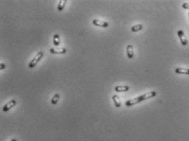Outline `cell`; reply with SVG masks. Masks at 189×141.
Masks as SVG:
<instances>
[{
    "instance_id": "8992f818",
    "label": "cell",
    "mask_w": 189,
    "mask_h": 141,
    "mask_svg": "<svg viewBox=\"0 0 189 141\" xmlns=\"http://www.w3.org/2000/svg\"><path fill=\"white\" fill-rule=\"evenodd\" d=\"M92 23L94 26H100V27H104V28H106L109 26V23L106 22V21H100V20H98V19H94L92 21Z\"/></svg>"
},
{
    "instance_id": "8fae6325",
    "label": "cell",
    "mask_w": 189,
    "mask_h": 141,
    "mask_svg": "<svg viewBox=\"0 0 189 141\" xmlns=\"http://www.w3.org/2000/svg\"><path fill=\"white\" fill-rule=\"evenodd\" d=\"M59 99H60V94H54V96H53L52 99H51V103L54 104V105L57 104L58 103V101H59Z\"/></svg>"
},
{
    "instance_id": "52a82bcc",
    "label": "cell",
    "mask_w": 189,
    "mask_h": 141,
    "mask_svg": "<svg viewBox=\"0 0 189 141\" xmlns=\"http://www.w3.org/2000/svg\"><path fill=\"white\" fill-rule=\"evenodd\" d=\"M175 72L177 74H180V75H189V69L188 68L178 67L175 69Z\"/></svg>"
},
{
    "instance_id": "6da1fadb",
    "label": "cell",
    "mask_w": 189,
    "mask_h": 141,
    "mask_svg": "<svg viewBox=\"0 0 189 141\" xmlns=\"http://www.w3.org/2000/svg\"><path fill=\"white\" fill-rule=\"evenodd\" d=\"M156 96V92L155 91H151L149 93H146V94H141V96H138L135 99H129L128 101H126L125 103V105L127 107H132L133 105H136L139 103L142 102V101H145L146 99H151L153 97H155Z\"/></svg>"
},
{
    "instance_id": "4fadbf2b",
    "label": "cell",
    "mask_w": 189,
    "mask_h": 141,
    "mask_svg": "<svg viewBox=\"0 0 189 141\" xmlns=\"http://www.w3.org/2000/svg\"><path fill=\"white\" fill-rule=\"evenodd\" d=\"M143 29V26L141 24H138V25H136V26H133L131 27V30L132 32H137L140 31Z\"/></svg>"
},
{
    "instance_id": "7a4b0ae2",
    "label": "cell",
    "mask_w": 189,
    "mask_h": 141,
    "mask_svg": "<svg viewBox=\"0 0 189 141\" xmlns=\"http://www.w3.org/2000/svg\"><path fill=\"white\" fill-rule=\"evenodd\" d=\"M44 56V53H43V52H39L38 53H37L36 56L34 57V58L30 62L29 65H28V67H29L30 68H34L36 66L38 63L41 60V58L43 57Z\"/></svg>"
},
{
    "instance_id": "ac0fdd59",
    "label": "cell",
    "mask_w": 189,
    "mask_h": 141,
    "mask_svg": "<svg viewBox=\"0 0 189 141\" xmlns=\"http://www.w3.org/2000/svg\"><path fill=\"white\" fill-rule=\"evenodd\" d=\"M188 17H189V12H188Z\"/></svg>"
},
{
    "instance_id": "9a60e30c",
    "label": "cell",
    "mask_w": 189,
    "mask_h": 141,
    "mask_svg": "<svg viewBox=\"0 0 189 141\" xmlns=\"http://www.w3.org/2000/svg\"><path fill=\"white\" fill-rule=\"evenodd\" d=\"M182 7L184 8V9H188L189 10V3H182Z\"/></svg>"
},
{
    "instance_id": "277c9868",
    "label": "cell",
    "mask_w": 189,
    "mask_h": 141,
    "mask_svg": "<svg viewBox=\"0 0 189 141\" xmlns=\"http://www.w3.org/2000/svg\"><path fill=\"white\" fill-rule=\"evenodd\" d=\"M178 38H179V40H180V42H181V43H182L183 46H185V45L188 44V40H187V37L185 36L184 32H183L182 30H179L178 31Z\"/></svg>"
},
{
    "instance_id": "5bb4252c",
    "label": "cell",
    "mask_w": 189,
    "mask_h": 141,
    "mask_svg": "<svg viewBox=\"0 0 189 141\" xmlns=\"http://www.w3.org/2000/svg\"><path fill=\"white\" fill-rule=\"evenodd\" d=\"M66 3H67L66 0H60V1H59L58 5V10L59 12H61V11L63 10V8H64V7H65L66 5Z\"/></svg>"
},
{
    "instance_id": "3957f363",
    "label": "cell",
    "mask_w": 189,
    "mask_h": 141,
    "mask_svg": "<svg viewBox=\"0 0 189 141\" xmlns=\"http://www.w3.org/2000/svg\"><path fill=\"white\" fill-rule=\"evenodd\" d=\"M17 104V101L15 99H12L9 102H7L5 105L3 107V112L6 113L7 111H9L10 109H12L15 105Z\"/></svg>"
},
{
    "instance_id": "ba28073f",
    "label": "cell",
    "mask_w": 189,
    "mask_h": 141,
    "mask_svg": "<svg viewBox=\"0 0 189 141\" xmlns=\"http://www.w3.org/2000/svg\"><path fill=\"white\" fill-rule=\"evenodd\" d=\"M116 92H126L129 90V87L128 85H117L114 88Z\"/></svg>"
},
{
    "instance_id": "e0dca14e",
    "label": "cell",
    "mask_w": 189,
    "mask_h": 141,
    "mask_svg": "<svg viewBox=\"0 0 189 141\" xmlns=\"http://www.w3.org/2000/svg\"><path fill=\"white\" fill-rule=\"evenodd\" d=\"M10 141H17V140L16 139H12V140H10Z\"/></svg>"
},
{
    "instance_id": "7c38bea8",
    "label": "cell",
    "mask_w": 189,
    "mask_h": 141,
    "mask_svg": "<svg viewBox=\"0 0 189 141\" xmlns=\"http://www.w3.org/2000/svg\"><path fill=\"white\" fill-rule=\"evenodd\" d=\"M53 43L56 47L60 44V37H59V35L58 34H55V35H54V37H53Z\"/></svg>"
},
{
    "instance_id": "9c48e42d",
    "label": "cell",
    "mask_w": 189,
    "mask_h": 141,
    "mask_svg": "<svg viewBox=\"0 0 189 141\" xmlns=\"http://www.w3.org/2000/svg\"><path fill=\"white\" fill-rule=\"evenodd\" d=\"M127 55L128 58H132L134 56V52H133V47L132 45L129 44L127 46Z\"/></svg>"
},
{
    "instance_id": "2e32d148",
    "label": "cell",
    "mask_w": 189,
    "mask_h": 141,
    "mask_svg": "<svg viewBox=\"0 0 189 141\" xmlns=\"http://www.w3.org/2000/svg\"><path fill=\"white\" fill-rule=\"evenodd\" d=\"M4 68H5V64L3 63L0 64V69H1V70H3Z\"/></svg>"
},
{
    "instance_id": "5b68a950",
    "label": "cell",
    "mask_w": 189,
    "mask_h": 141,
    "mask_svg": "<svg viewBox=\"0 0 189 141\" xmlns=\"http://www.w3.org/2000/svg\"><path fill=\"white\" fill-rule=\"evenodd\" d=\"M50 52L52 54H64L67 53V49L65 48H51Z\"/></svg>"
},
{
    "instance_id": "30bf717a",
    "label": "cell",
    "mask_w": 189,
    "mask_h": 141,
    "mask_svg": "<svg viewBox=\"0 0 189 141\" xmlns=\"http://www.w3.org/2000/svg\"><path fill=\"white\" fill-rule=\"evenodd\" d=\"M113 101H114V106L116 107H121V102H120V99H119V97L117 95V94H114V95H113Z\"/></svg>"
}]
</instances>
